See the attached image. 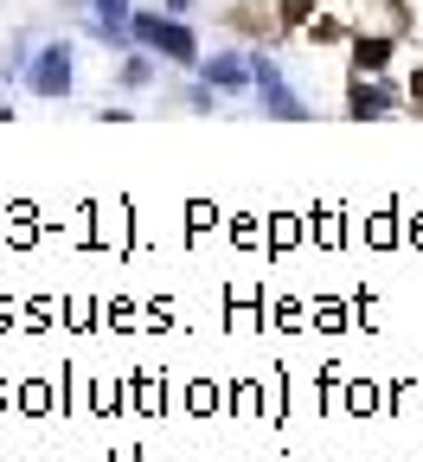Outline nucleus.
<instances>
[{
	"mask_svg": "<svg viewBox=\"0 0 423 462\" xmlns=\"http://www.w3.org/2000/svg\"><path fill=\"white\" fill-rule=\"evenodd\" d=\"M353 65H359V71H385V65H391V39H372V32L353 39Z\"/></svg>",
	"mask_w": 423,
	"mask_h": 462,
	"instance_id": "6",
	"label": "nucleus"
},
{
	"mask_svg": "<svg viewBox=\"0 0 423 462\" xmlns=\"http://www.w3.org/2000/svg\"><path fill=\"white\" fill-rule=\"evenodd\" d=\"M129 45L148 51V58H167V65H179V71L199 65V32L179 14H129Z\"/></svg>",
	"mask_w": 423,
	"mask_h": 462,
	"instance_id": "1",
	"label": "nucleus"
},
{
	"mask_svg": "<svg viewBox=\"0 0 423 462\" xmlns=\"http://www.w3.org/2000/svg\"><path fill=\"white\" fill-rule=\"evenodd\" d=\"M346 109L359 116V123H366V116H372V123H379V116H398V90L379 78V71H359V84H353V97H346Z\"/></svg>",
	"mask_w": 423,
	"mask_h": 462,
	"instance_id": "5",
	"label": "nucleus"
},
{
	"mask_svg": "<svg viewBox=\"0 0 423 462\" xmlns=\"http://www.w3.org/2000/svg\"><path fill=\"white\" fill-rule=\"evenodd\" d=\"M251 90H257V103H263L270 123H308V116H315V103L295 97V84L282 78L276 58H251Z\"/></svg>",
	"mask_w": 423,
	"mask_h": 462,
	"instance_id": "3",
	"label": "nucleus"
},
{
	"mask_svg": "<svg viewBox=\"0 0 423 462\" xmlns=\"http://www.w3.org/2000/svg\"><path fill=\"white\" fill-rule=\"evenodd\" d=\"M0 123H14V109H7V103H0Z\"/></svg>",
	"mask_w": 423,
	"mask_h": 462,
	"instance_id": "9",
	"label": "nucleus"
},
{
	"mask_svg": "<svg viewBox=\"0 0 423 462\" xmlns=\"http://www.w3.org/2000/svg\"><path fill=\"white\" fill-rule=\"evenodd\" d=\"M187 7H193V0H167V14H187Z\"/></svg>",
	"mask_w": 423,
	"mask_h": 462,
	"instance_id": "8",
	"label": "nucleus"
},
{
	"mask_svg": "<svg viewBox=\"0 0 423 462\" xmlns=\"http://www.w3.org/2000/svg\"><path fill=\"white\" fill-rule=\"evenodd\" d=\"M115 84H123V90H148V84H154V58H148V51L123 58V71H115Z\"/></svg>",
	"mask_w": 423,
	"mask_h": 462,
	"instance_id": "7",
	"label": "nucleus"
},
{
	"mask_svg": "<svg viewBox=\"0 0 423 462\" xmlns=\"http://www.w3.org/2000/svg\"><path fill=\"white\" fill-rule=\"evenodd\" d=\"M20 84L32 90V97H45V103H58V97H71L78 90V58H71V39H45L26 65H20Z\"/></svg>",
	"mask_w": 423,
	"mask_h": 462,
	"instance_id": "2",
	"label": "nucleus"
},
{
	"mask_svg": "<svg viewBox=\"0 0 423 462\" xmlns=\"http://www.w3.org/2000/svg\"><path fill=\"white\" fill-rule=\"evenodd\" d=\"M193 71H199V84H206L212 97H237V90H251V58H244V51H212V58L199 51V65H193Z\"/></svg>",
	"mask_w": 423,
	"mask_h": 462,
	"instance_id": "4",
	"label": "nucleus"
}]
</instances>
